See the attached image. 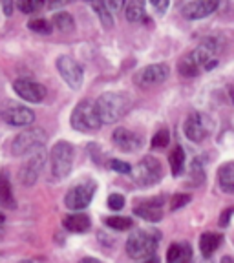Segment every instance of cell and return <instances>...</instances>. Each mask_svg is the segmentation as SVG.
Instances as JSON below:
<instances>
[{
  "label": "cell",
  "mask_w": 234,
  "mask_h": 263,
  "mask_svg": "<svg viewBox=\"0 0 234 263\" xmlns=\"http://www.w3.org/2000/svg\"><path fill=\"white\" fill-rule=\"evenodd\" d=\"M110 229H115V230H128L132 227V219L130 218H123V216H112V218H106L104 219Z\"/></svg>",
  "instance_id": "obj_27"
},
{
  "label": "cell",
  "mask_w": 234,
  "mask_h": 263,
  "mask_svg": "<svg viewBox=\"0 0 234 263\" xmlns=\"http://www.w3.org/2000/svg\"><path fill=\"white\" fill-rule=\"evenodd\" d=\"M130 174H132V177H134V181H136L137 185L152 186L161 179V176H163V168H161L159 161L154 159V157H150V156H147V157H143L136 166H132Z\"/></svg>",
  "instance_id": "obj_6"
},
{
  "label": "cell",
  "mask_w": 234,
  "mask_h": 263,
  "mask_svg": "<svg viewBox=\"0 0 234 263\" xmlns=\"http://www.w3.org/2000/svg\"><path fill=\"white\" fill-rule=\"evenodd\" d=\"M70 123L74 126V130L82 132V134H94L103 124L97 114V108H95V103H92L88 99L77 103V106L71 111Z\"/></svg>",
  "instance_id": "obj_3"
},
{
  "label": "cell",
  "mask_w": 234,
  "mask_h": 263,
  "mask_svg": "<svg viewBox=\"0 0 234 263\" xmlns=\"http://www.w3.org/2000/svg\"><path fill=\"white\" fill-rule=\"evenodd\" d=\"M4 123L11 124V126H29L35 121V111L28 106H21V104H13V106H6L0 111Z\"/></svg>",
  "instance_id": "obj_15"
},
{
  "label": "cell",
  "mask_w": 234,
  "mask_h": 263,
  "mask_svg": "<svg viewBox=\"0 0 234 263\" xmlns=\"http://www.w3.org/2000/svg\"><path fill=\"white\" fill-rule=\"evenodd\" d=\"M95 108L103 124L117 123L130 110V97L121 91H106L95 101Z\"/></svg>",
  "instance_id": "obj_1"
},
{
  "label": "cell",
  "mask_w": 234,
  "mask_h": 263,
  "mask_svg": "<svg viewBox=\"0 0 234 263\" xmlns=\"http://www.w3.org/2000/svg\"><path fill=\"white\" fill-rule=\"evenodd\" d=\"M177 70H179V73L183 75V77H196V75L200 73V68H197L196 62L190 59V55L181 59L179 64H177Z\"/></svg>",
  "instance_id": "obj_26"
},
{
  "label": "cell",
  "mask_w": 234,
  "mask_h": 263,
  "mask_svg": "<svg viewBox=\"0 0 234 263\" xmlns=\"http://www.w3.org/2000/svg\"><path fill=\"white\" fill-rule=\"evenodd\" d=\"M70 2H74V0H48V6L49 9H59V8H64Z\"/></svg>",
  "instance_id": "obj_38"
},
{
  "label": "cell",
  "mask_w": 234,
  "mask_h": 263,
  "mask_svg": "<svg viewBox=\"0 0 234 263\" xmlns=\"http://www.w3.org/2000/svg\"><path fill=\"white\" fill-rule=\"evenodd\" d=\"M110 168H112V170H115V172H121V174H130L132 166L127 163V161L112 159V161H110Z\"/></svg>",
  "instance_id": "obj_32"
},
{
  "label": "cell",
  "mask_w": 234,
  "mask_h": 263,
  "mask_svg": "<svg viewBox=\"0 0 234 263\" xmlns=\"http://www.w3.org/2000/svg\"><path fill=\"white\" fill-rule=\"evenodd\" d=\"M190 259H192V249L189 243H185V245H181V254L176 263H190Z\"/></svg>",
  "instance_id": "obj_35"
},
{
  "label": "cell",
  "mask_w": 234,
  "mask_h": 263,
  "mask_svg": "<svg viewBox=\"0 0 234 263\" xmlns=\"http://www.w3.org/2000/svg\"><path fill=\"white\" fill-rule=\"evenodd\" d=\"M79 263H101L99 259H95V258H82Z\"/></svg>",
  "instance_id": "obj_41"
},
{
  "label": "cell",
  "mask_w": 234,
  "mask_h": 263,
  "mask_svg": "<svg viewBox=\"0 0 234 263\" xmlns=\"http://www.w3.org/2000/svg\"><path fill=\"white\" fill-rule=\"evenodd\" d=\"M84 2L97 13L99 21H101V24H103L104 28H112V26H114V16H112V13L108 11L104 0H84Z\"/></svg>",
  "instance_id": "obj_21"
},
{
  "label": "cell",
  "mask_w": 234,
  "mask_h": 263,
  "mask_svg": "<svg viewBox=\"0 0 234 263\" xmlns=\"http://www.w3.org/2000/svg\"><path fill=\"white\" fill-rule=\"evenodd\" d=\"M181 2H183V0H181Z\"/></svg>",
  "instance_id": "obj_47"
},
{
  "label": "cell",
  "mask_w": 234,
  "mask_h": 263,
  "mask_svg": "<svg viewBox=\"0 0 234 263\" xmlns=\"http://www.w3.org/2000/svg\"><path fill=\"white\" fill-rule=\"evenodd\" d=\"M218 53H220V44L216 42V39H205L190 53V59L196 62V66L200 70H212L214 66L218 64V61H216Z\"/></svg>",
  "instance_id": "obj_9"
},
{
  "label": "cell",
  "mask_w": 234,
  "mask_h": 263,
  "mask_svg": "<svg viewBox=\"0 0 234 263\" xmlns=\"http://www.w3.org/2000/svg\"><path fill=\"white\" fill-rule=\"evenodd\" d=\"M169 161L174 176H181V172L185 168V150L181 146H174V150L169 156Z\"/></svg>",
  "instance_id": "obj_24"
},
{
  "label": "cell",
  "mask_w": 234,
  "mask_h": 263,
  "mask_svg": "<svg viewBox=\"0 0 234 263\" xmlns=\"http://www.w3.org/2000/svg\"><path fill=\"white\" fill-rule=\"evenodd\" d=\"M44 161H46V154H44V148L41 150H35L31 154L28 161L21 166V172H19V179H21L22 185L26 186H31L37 183L39 176H41L42 168H44Z\"/></svg>",
  "instance_id": "obj_10"
},
{
  "label": "cell",
  "mask_w": 234,
  "mask_h": 263,
  "mask_svg": "<svg viewBox=\"0 0 234 263\" xmlns=\"http://www.w3.org/2000/svg\"><path fill=\"white\" fill-rule=\"evenodd\" d=\"M214 124L209 119V115L205 114H190L187 117L185 124H183V132L192 143H202L209 137V134L212 132Z\"/></svg>",
  "instance_id": "obj_8"
},
{
  "label": "cell",
  "mask_w": 234,
  "mask_h": 263,
  "mask_svg": "<svg viewBox=\"0 0 234 263\" xmlns=\"http://www.w3.org/2000/svg\"><path fill=\"white\" fill-rule=\"evenodd\" d=\"M53 26L59 29V31L68 33V31H74L75 29V21L70 13L61 11V13H55L53 15Z\"/></svg>",
  "instance_id": "obj_25"
},
{
  "label": "cell",
  "mask_w": 234,
  "mask_h": 263,
  "mask_svg": "<svg viewBox=\"0 0 234 263\" xmlns=\"http://www.w3.org/2000/svg\"><path fill=\"white\" fill-rule=\"evenodd\" d=\"M57 70L61 73V77L64 79V82H68V86L79 90L82 86V81H84V71H82L81 64L77 61H74L68 55H62L57 59Z\"/></svg>",
  "instance_id": "obj_11"
},
{
  "label": "cell",
  "mask_w": 234,
  "mask_h": 263,
  "mask_svg": "<svg viewBox=\"0 0 234 263\" xmlns=\"http://www.w3.org/2000/svg\"><path fill=\"white\" fill-rule=\"evenodd\" d=\"M150 4L156 9L157 15H165V11L169 9V0H150Z\"/></svg>",
  "instance_id": "obj_36"
},
{
  "label": "cell",
  "mask_w": 234,
  "mask_h": 263,
  "mask_svg": "<svg viewBox=\"0 0 234 263\" xmlns=\"http://www.w3.org/2000/svg\"><path fill=\"white\" fill-rule=\"evenodd\" d=\"M190 201V194H176L170 197V210H177Z\"/></svg>",
  "instance_id": "obj_31"
},
{
  "label": "cell",
  "mask_w": 234,
  "mask_h": 263,
  "mask_svg": "<svg viewBox=\"0 0 234 263\" xmlns=\"http://www.w3.org/2000/svg\"><path fill=\"white\" fill-rule=\"evenodd\" d=\"M46 141H48V136H46V132L42 130V128L24 130L13 139L11 154L13 156H26V154H31V152H35V150L44 148Z\"/></svg>",
  "instance_id": "obj_5"
},
{
  "label": "cell",
  "mask_w": 234,
  "mask_h": 263,
  "mask_svg": "<svg viewBox=\"0 0 234 263\" xmlns=\"http://www.w3.org/2000/svg\"><path fill=\"white\" fill-rule=\"evenodd\" d=\"M232 212H234L232 209H230V210H225V212L222 214V218H220V225H222V227H225L227 223L230 221V214H232Z\"/></svg>",
  "instance_id": "obj_40"
},
{
  "label": "cell",
  "mask_w": 234,
  "mask_h": 263,
  "mask_svg": "<svg viewBox=\"0 0 234 263\" xmlns=\"http://www.w3.org/2000/svg\"><path fill=\"white\" fill-rule=\"evenodd\" d=\"M218 181L225 192L234 194V163H225L218 170Z\"/></svg>",
  "instance_id": "obj_22"
},
{
  "label": "cell",
  "mask_w": 234,
  "mask_h": 263,
  "mask_svg": "<svg viewBox=\"0 0 234 263\" xmlns=\"http://www.w3.org/2000/svg\"><path fill=\"white\" fill-rule=\"evenodd\" d=\"M94 194H95L94 181H82V183H79V185L71 186L68 190V194L64 196V205L70 210H74V212H79V210L86 209L90 205Z\"/></svg>",
  "instance_id": "obj_7"
},
{
  "label": "cell",
  "mask_w": 234,
  "mask_h": 263,
  "mask_svg": "<svg viewBox=\"0 0 234 263\" xmlns=\"http://www.w3.org/2000/svg\"><path fill=\"white\" fill-rule=\"evenodd\" d=\"M2 9H4V15H11L13 13V0H2Z\"/></svg>",
  "instance_id": "obj_39"
},
{
  "label": "cell",
  "mask_w": 234,
  "mask_h": 263,
  "mask_svg": "<svg viewBox=\"0 0 234 263\" xmlns=\"http://www.w3.org/2000/svg\"><path fill=\"white\" fill-rule=\"evenodd\" d=\"M222 263H234V258L232 256H225V258L222 259Z\"/></svg>",
  "instance_id": "obj_42"
},
{
  "label": "cell",
  "mask_w": 234,
  "mask_h": 263,
  "mask_svg": "<svg viewBox=\"0 0 234 263\" xmlns=\"http://www.w3.org/2000/svg\"><path fill=\"white\" fill-rule=\"evenodd\" d=\"M179 254H181V245L179 243H174L170 245L169 252H167V263H176L179 259Z\"/></svg>",
  "instance_id": "obj_34"
},
{
  "label": "cell",
  "mask_w": 234,
  "mask_h": 263,
  "mask_svg": "<svg viewBox=\"0 0 234 263\" xmlns=\"http://www.w3.org/2000/svg\"><path fill=\"white\" fill-rule=\"evenodd\" d=\"M169 141H170L169 132H167L163 128V130L156 132V136L152 137V148H165V146H169Z\"/></svg>",
  "instance_id": "obj_30"
},
{
  "label": "cell",
  "mask_w": 234,
  "mask_h": 263,
  "mask_svg": "<svg viewBox=\"0 0 234 263\" xmlns=\"http://www.w3.org/2000/svg\"><path fill=\"white\" fill-rule=\"evenodd\" d=\"M134 214L139 216L141 219L150 223H157L163 219V197H156V199H147L141 201L134 206Z\"/></svg>",
  "instance_id": "obj_16"
},
{
  "label": "cell",
  "mask_w": 234,
  "mask_h": 263,
  "mask_svg": "<svg viewBox=\"0 0 234 263\" xmlns=\"http://www.w3.org/2000/svg\"><path fill=\"white\" fill-rule=\"evenodd\" d=\"M145 263H159V261H157L156 256H150V258H147V261H145Z\"/></svg>",
  "instance_id": "obj_43"
},
{
  "label": "cell",
  "mask_w": 234,
  "mask_h": 263,
  "mask_svg": "<svg viewBox=\"0 0 234 263\" xmlns=\"http://www.w3.org/2000/svg\"><path fill=\"white\" fill-rule=\"evenodd\" d=\"M44 6V0H19V9L26 15L37 13Z\"/></svg>",
  "instance_id": "obj_29"
},
{
  "label": "cell",
  "mask_w": 234,
  "mask_h": 263,
  "mask_svg": "<svg viewBox=\"0 0 234 263\" xmlns=\"http://www.w3.org/2000/svg\"><path fill=\"white\" fill-rule=\"evenodd\" d=\"M75 159V150L74 144L68 141H59L51 150V176L55 181L64 179L68 174L71 172Z\"/></svg>",
  "instance_id": "obj_4"
},
{
  "label": "cell",
  "mask_w": 234,
  "mask_h": 263,
  "mask_svg": "<svg viewBox=\"0 0 234 263\" xmlns=\"http://www.w3.org/2000/svg\"><path fill=\"white\" fill-rule=\"evenodd\" d=\"M13 90L26 103H42L46 99V88L29 79H16L13 82Z\"/></svg>",
  "instance_id": "obj_13"
},
{
  "label": "cell",
  "mask_w": 234,
  "mask_h": 263,
  "mask_svg": "<svg viewBox=\"0 0 234 263\" xmlns=\"http://www.w3.org/2000/svg\"><path fill=\"white\" fill-rule=\"evenodd\" d=\"M124 16L130 22H139L145 18V0H128Z\"/></svg>",
  "instance_id": "obj_23"
},
{
  "label": "cell",
  "mask_w": 234,
  "mask_h": 263,
  "mask_svg": "<svg viewBox=\"0 0 234 263\" xmlns=\"http://www.w3.org/2000/svg\"><path fill=\"white\" fill-rule=\"evenodd\" d=\"M104 2H106L108 11L117 13V11H121V9L124 8V2H127V0H104Z\"/></svg>",
  "instance_id": "obj_37"
},
{
  "label": "cell",
  "mask_w": 234,
  "mask_h": 263,
  "mask_svg": "<svg viewBox=\"0 0 234 263\" xmlns=\"http://www.w3.org/2000/svg\"><path fill=\"white\" fill-rule=\"evenodd\" d=\"M21 263H33L31 259H24V261H21Z\"/></svg>",
  "instance_id": "obj_46"
},
{
  "label": "cell",
  "mask_w": 234,
  "mask_h": 263,
  "mask_svg": "<svg viewBox=\"0 0 234 263\" xmlns=\"http://www.w3.org/2000/svg\"><path fill=\"white\" fill-rule=\"evenodd\" d=\"M200 263H212V261H210V258H203V259H202V261H200Z\"/></svg>",
  "instance_id": "obj_45"
},
{
  "label": "cell",
  "mask_w": 234,
  "mask_h": 263,
  "mask_svg": "<svg viewBox=\"0 0 234 263\" xmlns=\"http://www.w3.org/2000/svg\"><path fill=\"white\" fill-rule=\"evenodd\" d=\"M66 230H70V232H75V234H81V232H86L90 229V218H88L86 214H70V216H66L64 221H62Z\"/></svg>",
  "instance_id": "obj_18"
},
{
  "label": "cell",
  "mask_w": 234,
  "mask_h": 263,
  "mask_svg": "<svg viewBox=\"0 0 234 263\" xmlns=\"http://www.w3.org/2000/svg\"><path fill=\"white\" fill-rule=\"evenodd\" d=\"M108 206H110L112 210H121L124 206V197L121 196V194H112V196L108 197Z\"/></svg>",
  "instance_id": "obj_33"
},
{
  "label": "cell",
  "mask_w": 234,
  "mask_h": 263,
  "mask_svg": "<svg viewBox=\"0 0 234 263\" xmlns=\"http://www.w3.org/2000/svg\"><path fill=\"white\" fill-rule=\"evenodd\" d=\"M0 205L6 206V209H15L16 206L11 181H9V176L6 172H0Z\"/></svg>",
  "instance_id": "obj_20"
},
{
  "label": "cell",
  "mask_w": 234,
  "mask_h": 263,
  "mask_svg": "<svg viewBox=\"0 0 234 263\" xmlns=\"http://www.w3.org/2000/svg\"><path fill=\"white\" fill-rule=\"evenodd\" d=\"M161 232L157 230H137L128 238L127 241V252L134 259H147L156 254L157 245H159Z\"/></svg>",
  "instance_id": "obj_2"
},
{
  "label": "cell",
  "mask_w": 234,
  "mask_h": 263,
  "mask_svg": "<svg viewBox=\"0 0 234 263\" xmlns=\"http://www.w3.org/2000/svg\"><path fill=\"white\" fill-rule=\"evenodd\" d=\"M112 141L123 152H136L137 148L141 146V137L136 136L134 132L127 130V128H117L114 132V136H112Z\"/></svg>",
  "instance_id": "obj_17"
},
{
  "label": "cell",
  "mask_w": 234,
  "mask_h": 263,
  "mask_svg": "<svg viewBox=\"0 0 234 263\" xmlns=\"http://www.w3.org/2000/svg\"><path fill=\"white\" fill-rule=\"evenodd\" d=\"M222 241H223V236L216 234V232H205V234H202V238H200V251H202L203 258H210L220 249Z\"/></svg>",
  "instance_id": "obj_19"
},
{
  "label": "cell",
  "mask_w": 234,
  "mask_h": 263,
  "mask_svg": "<svg viewBox=\"0 0 234 263\" xmlns=\"http://www.w3.org/2000/svg\"><path fill=\"white\" fill-rule=\"evenodd\" d=\"M4 219H6V216L2 212H0V225H2V223H4Z\"/></svg>",
  "instance_id": "obj_44"
},
{
  "label": "cell",
  "mask_w": 234,
  "mask_h": 263,
  "mask_svg": "<svg viewBox=\"0 0 234 263\" xmlns=\"http://www.w3.org/2000/svg\"><path fill=\"white\" fill-rule=\"evenodd\" d=\"M169 75L170 70L167 64H150L141 71H137L136 77H134V82L137 86H156V84H161V82L167 81Z\"/></svg>",
  "instance_id": "obj_12"
},
{
  "label": "cell",
  "mask_w": 234,
  "mask_h": 263,
  "mask_svg": "<svg viewBox=\"0 0 234 263\" xmlns=\"http://www.w3.org/2000/svg\"><path fill=\"white\" fill-rule=\"evenodd\" d=\"M220 6V0H190L181 8V15L187 21H200L205 16L212 15Z\"/></svg>",
  "instance_id": "obj_14"
},
{
  "label": "cell",
  "mask_w": 234,
  "mask_h": 263,
  "mask_svg": "<svg viewBox=\"0 0 234 263\" xmlns=\"http://www.w3.org/2000/svg\"><path fill=\"white\" fill-rule=\"evenodd\" d=\"M28 28L31 29L33 33H41V35H48L51 33V24L44 18H33V21L28 22Z\"/></svg>",
  "instance_id": "obj_28"
}]
</instances>
